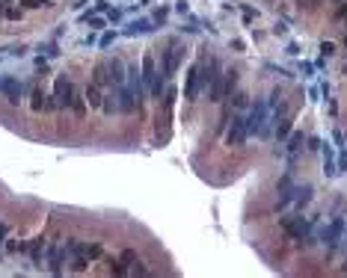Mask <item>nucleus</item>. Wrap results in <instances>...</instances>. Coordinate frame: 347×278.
Listing matches in <instances>:
<instances>
[{"label":"nucleus","instance_id":"nucleus-1","mask_svg":"<svg viewBox=\"0 0 347 278\" xmlns=\"http://www.w3.org/2000/svg\"><path fill=\"white\" fill-rule=\"evenodd\" d=\"M246 115V130L249 136H270V128H273V118H270V104L267 101H255L249 104V110L244 112Z\"/></svg>","mask_w":347,"mask_h":278},{"label":"nucleus","instance_id":"nucleus-2","mask_svg":"<svg viewBox=\"0 0 347 278\" xmlns=\"http://www.w3.org/2000/svg\"><path fill=\"white\" fill-rule=\"evenodd\" d=\"M235 89H238V71L235 68H225V71H220V77L211 83V89H208V101H228L231 95H235Z\"/></svg>","mask_w":347,"mask_h":278},{"label":"nucleus","instance_id":"nucleus-3","mask_svg":"<svg viewBox=\"0 0 347 278\" xmlns=\"http://www.w3.org/2000/svg\"><path fill=\"white\" fill-rule=\"evenodd\" d=\"M140 77H143V86L148 89V95L161 101V95H163V80H161L158 62H154V56H151V54H145V56H143V68H140Z\"/></svg>","mask_w":347,"mask_h":278},{"label":"nucleus","instance_id":"nucleus-4","mask_svg":"<svg viewBox=\"0 0 347 278\" xmlns=\"http://www.w3.org/2000/svg\"><path fill=\"white\" fill-rule=\"evenodd\" d=\"M101 243H77L74 240V252H71V260L68 263H74V269L81 272L86 263H92V260H98L101 258Z\"/></svg>","mask_w":347,"mask_h":278},{"label":"nucleus","instance_id":"nucleus-5","mask_svg":"<svg viewBox=\"0 0 347 278\" xmlns=\"http://www.w3.org/2000/svg\"><path fill=\"white\" fill-rule=\"evenodd\" d=\"M74 98H77V92H74L71 77L60 74V77H57V83H54V101H57V107L71 110V107H74Z\"/></svg>","mask_w":347,"mask_h":278},{"label":"nucleus","instance_id":"nucleus-6","mask_svg":"<svg viewBox=\"0 0 347 278\" xmlns=\"http://www.w3.org/2000/svg\"><path fill=\"white\" fill-rule=\"evenodd\" d=\"M249 139V130H246V115L244 112H235L231 115V125L225 130V145H244Z\"/></svg>","mask_w":347,"mask_h":278},{"label":"nucleus","instance_id":"nucleus-7","mask_svg":"<svg viewBox=\"0 0 347 278\" xmlns=\"http://www.w3.org/2000/svg\"><path fill=\"white\" fill-rule=\"evenodd\" d=\"M71 252H74V240H60V243L51 249V272H54V275L62 272V263L71 260Z\"/></svg>","mask_w":347,"mask_h":278},{"label":"nucleus","instance_id":"nucleus-8","mask_svg":"<svg viewBox=\"0 0 347 278\" xmlns=\"http://www.w3.org/2000/svg\"><path fill=\"white\" fill-rule=\"evenodd\" d=\"M282 225H285V231L294 237V240H308V234H312L315 219H312V216H306V219H303V216H288Z\"/></svg>","mask_w":347,"mask_h":278},{"label":"nucleus","instance_id":"nucleus-9","mask_svg":"<svg viewBox=\"0 0 347 278\" xmlns=\"http://www.w3.org/2000/svg\"><path fill=\"white\" fill-rule=\"evenodd\" d=\"M199 92H202V59H199L196 65H190V71H187V80H184V98H187V101H196Z\"/></svg>","mask_w":347,"mask_h":278},{"label":"nucleus","instance_id":"nucleus-10","mask_svg":"<svg viewBox=\"0 0 347 278\" xmlns=\"http://www.w3.org/2000/svg\"><path fill=\"white\" fill-rule=\"evenodd\" d=\"M181 59H184V45L172 42V45L166 48V54H163V77H172V74L178 71Z\"/></svg>","mask_w":347,"mask_h":278},{"label":"nucleus","instance_id":"nucleus-11","mask_svg":"<svg viewBox=\"0 0 347 278\" xmlns=\"http://www.w3.org/2000/svg\"><path fill=\"white\" fill-rule=\"evenodd\" d=\"M341 237H344V219H341V216H335V219L329 222V228L324 231V243H327V252H335V249H338Z\"/></svg>","mask_w":347,"mask_h":278},{"label":"nucleus","instance_id":"nucleus-12","mask_svg":"<svg viewBox=\"0 0 347 278\" xmlns=\"http://www.w3.org/2000/svg\"><path fill=\"white\" fill-rule=\"evenodd\" d=\"M30 107H33L36 112H51V110H57V101H51V95L45 92L42 83H36V86H33V101H30Z\"/></svg>","mask_w":347,"mask_h":278},{"label":"nucleus","instance_id":"nucleus-13","mask_svg":"<svg viewBox=\"0 0 347 278\" xmlns=\"http://www.w3.org/2000/svg\"><path fill=\"white\" fill-rule=\"evenodd\" d=\"M276 189H279V202H276V207L282 210V207H288V204H291L294 189H297V186H294V181H291V175H282V181H279V186H276Z\"/></svg>","mask_w":347,"mask_h":278},{"label":"nucleus","instance_id":"nucleus-14","mask_svg":"<svg viewBox=\"0 0 347 278\" xmlns=\"http://www.w3.org/2000/svg\"><path fill=\"white\" fill-rule=\"evenodd\" d=\"M0 92L6 95L9 104H18V101H21V83L15 80V77H6V80H0Z\"/></svg>","mask_w":347,"mask_h":278},{"label":"nucleus","instance_id":"nucleus-15","mask_svg":"<svg viewBox=\"0 0 347 278\" xmlns=\"http://www.w3.org/2000/svg\"><path fill=\"white\" fill-rule=\"evenodd\" d=\"M83 98H86V104H89V107L101 110V98H104V92H101V86H98L95 80H89V86L83 89Z\"/></svg>","mask_w":347,"mask_h":278},{"label":"nucleus","instance_id":"nucleus-16","mask_svg":"<svg viewBox=\"0 0 347 278\" xmlns=\"http://www.w3.org/2000/svg\"><path fill=\"white\" fill-rule=\"evenodd\" d=\"M321 154H324V172H327V175H338V166H335V151H332V145H321Z\"/></svg>","mask_w":347,"mask_h":278},{"label":"nucleus","instance_id":"nucleus-17","mask_svg":"<svg viewBox=\"0 0 347 278\" xmlns=\"http://www.w3.org/2000/svg\"><path fill=\"white\" fill-rule=\"evenodd\" d=\"M291 202H294V207H297V210H303L308 202H312V186H297Z\"/></svg>","mask_w":347,"mask_h":278},{"label":"nucleus","instance_id":"nucleus-18","mask_svg":"<svg viewBox=\"0 0 347 278\" xmlns=\"http://www.w3.org/2000/svg\"><path fill=\"white\" fill-rule=\"evenodd\" d=\"M101 110H104V115L119 112V98H116V89H113V86H110V92L101 98Z\"/></svg>","mask_w":347,"mask_h":278},{"label":"nucleus","instance_id":"nucleus-19","mask_svg":"<svg viewBox=\"0 0 347 278\" xmlns=\"http://www.w3.org/2000/svg\"><path fill=\"white\" fill-rule=\"evenodd\" d=\"M45 252H48V243H45V237H36V240H33V246H30V258H33V263H42Z\"/></svg>","mask_w":347,"mask_h":278},{"label":"nucleus","instance_id":"nucleus-20","mask_svg":"<svg viewBox=\"0 0 347 278\" xmlns=\"http://www.w3.org/2000/svg\"><path fill=\"white\" fill-rule=\"evenodd\" d=\"M273 128H276V139L282 142V139H285V136L291 133V118H288V115H282V118H276V125H273Z\"/></svg>","mask_w":347,"mask_h":278},{"label":"nucleus","instance_id":"nucleus-21","mask_svg":"<svg viewBox=\"0 0 347 278\" xmlns=\"http://www.w3.org/2000/svg\"><path fill=\"white\" fill-rule=\"evenodd\" d=\"M151 24H154L151 18H143V21H134V24L128 27V33H148V30H151Z\"/></svg>","mask_w":347,"mask_h":278},{"label":"nucleus","instance_id":"nucleus-22","mask_svg":"<svg viewBox=\"0 0 347 278\" xmlns=\"http://www.w3.org/2000/svg\"><path fill=\"white\" fill-rule=\"evenodd\" d=\"M3 15H6L9 21H21V18H24V6H12V3H9V6L3 9Z\"/></svg>","mask_w":347,"mask_h":278},{"label":"nucleus","instance_id":"nucleus-23","mask_svg":"<svg viewBox=\"0 0 347 278\" xmlns=\"http://www.w3.org/2000/svg\"><path fill=\"white\" fill-rule=\"evenodd\" d=\"M83 21H86V24H89V27H92V30H101V27H104V24H107V18H101V15H92V18H89V15H86V18H83Z\"/></svg>","mask_w":347,"mask_h":278},{"label":"nucleus","instance_id":"nucleus-24","mask_svg":"<svg viewBox=\"0 0 347 278\" xmlns=\"http://www.w3.org/2000/svg\"><path fill=\"white\" fill-rule=\"evenodd\" d=\"M18 3H21L24 9H42V6L48 3V0H18Z\"/></svg>","mask_w":347,"mask_h":278},{"label":"nucleus","instance_id":"nucleus-25","mask_svg":"<svg viewBox=\"0 0 347 278\" xmlns=\"http://www.w3.org/2000/svg\"><path fill=\"white\" fill-rule=\"evenodd\" d=\"M300 142H303V133L297 130V133H294V136L288 139V151H297V148H300Z\"/></svg>","mask_w":347,"mask_h":278},{"label":"nucleus","instance_id":"nucleus-26","mask_svg":"<svg viewBox=\"0 0 347 278\" xmlns=\"http://www.w3.org/2000/svg\"><path fill=\"white\" fill-rule=\"evenodd\" d=\"M321 51H324V56H332V54H335V45H332V42H324Z\"/></svg>","mask_w":347,"mask_h":278},{"label":"nucleus","instance_id":"nucleus-27","mask_svg":"<svg viewBox=\"0 0 347 278\" xmlns=\"http://www.w3.org/2000/svg\"><path fill=\"white\" fill-rule=\"evenodd\" d=\"M300 68H303V74H306V77H312V71H315V65H312V62H303Z\"/></svg>","mask_w":347,"mask_h":278},{"label":"nucleus","instance_id":"nucleus-28","mask_svg":"<svg viewBox=\"0 0 347 278\" xmlns=\"http://www.w3.org/2000/svg\"><path fill=\"white\" fill-rule=\"evenodd\" d=\"M3 237H6V225H0V243H3Z\"/></svg>","mask_w":347,"mask_h":278},{"label":"nucleus","instance_id":"nucleus-29","mask_svg":"<svg viewBox=\"0 0 347 278\" xmlns=\"http://www.w3.org/2000/svg\"><path fill=\"white\" fill-rule=\"evenodd\" d=\"M341 169H344V172H347V154H344V157H341Z\"/></svg>","mask_w":347,"mask_h":278},{"label":"nucleus","instance_id":"nucleus-30","mask_svg":"<svg viewBox=\"0 0 347 278\" xmlns=\"http://www.w3.org/2000/svg\"><path fill=\"white\" fill-rule=\"evenodd\" d=\"M9 3H15V0H0V6H9Z\"/></svg>","mask_w":347,"mask_h":278},{"label":"nucleus","instance_id":"nucleus-31","mask_svg":"<svg viewBox=\"0 0 347 278\" xmlns=\"http://www.w3.org/2000/svg\"><path fill=\"white\" fill-rule=\"evenodd\" d=\"M0 18H3V6H0Z\"/></svg>","mask_w":347,"mask_h":278}]
</instances>
